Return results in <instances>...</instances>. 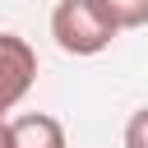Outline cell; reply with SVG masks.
<instances>
[{
	"instance_id": "obj_1",
	"label": "cell",
	"mask_w": 148,
	"mask_h": 148,
	"mask_svg": "<svg viewBox=\"0 0 148 148\" xmlns=\"http://www.w3.org/2000/svg\"><path fill=\"white\" fill-rule=\"evenodd\" d=\"M51 37L65 56H102L120 32L88 5V0H60L51 9Z\"/></svg>"
},
{
	"instance_id": "obj_2",
	"label": "cell",
	"mask_w": 148,
	"mask_h": 148,
	"mask_svg": "<svg viewBox=\"0 0 148 148\" xmlns=\"http://www.w3.org/2000/svg\"><path fill=\"white\" fill-rule=\"evenodd\" d=\"M37 83V51L18 32H0V116L14 111Z\"/></svg>"
},
{
	"instance_id": "obj_3",
	"label": "cell",
	"mask_w": 148,
	"mask_h": 148,
	"mask_svg": "<svg viewBox=\"0 0 148 148\" xmlns=\"http://www.w3.org/2000/svg\"><path fill=\"white\" fill-rule=\"evenodd\" d=\"M9 148H69L65 125L46 111H23L9 120Z\"/></svg>"
},
{
	"instance_id": "obj_4",
	"label": "cell",
	"mask_w": 148,
	"mask_h": 148,
	"mask_svg": "<svg viewBox=\"0 0 148 148\" xmlns=\"http://www.w3.org/2000/svg\"><path fill=\"white\" fill-rule=\"evenodd\" d=\"M116 32H134V28H148V0H88Z\"/></svg>"
},
{
	"instance_id": "obj_5",
	"label": "cell",
	"mask_w": 148,
	"mask_h": 148,
	"mask_svg": "<svg viewBox=\"0 0 148 148\" xmlns=\"http://www.w3.org/2000/svg\"><path fill=\"white\" fill-rule=\"evenodd\" d=\"M125 148H148V106L130 116V125H125Z\"/></svg>"
},
{
	"instance_id": "obj_6",
	"label": "cell",
	"mask_w": 148,
	"mask_h": 148,
	"mask_svg": "<svg viewBox=\"0 0 148 148\" xmlns=\"http://www.w3.org/2000/svg\"><path fill=\"white\" fill-rule=\"evenodd\" d=\"M0 148H9V120L0 116Z\"/></svg>"
}]
</instances>
